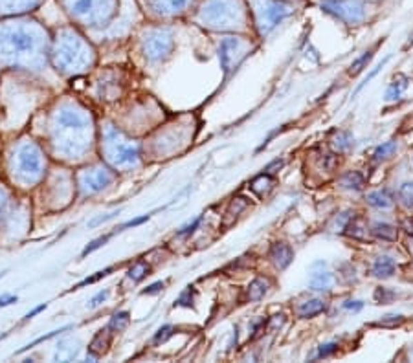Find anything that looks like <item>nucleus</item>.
I'll return each mask as SVG.
<instances>
[{
    "label": "nucleus",
    "mask_w": 413,
    "mask_h": 363,
    "mask_svg": "<svg viewBox=\"0 0 413 363\" xmlns=\"http://www.w3.org/2000/svg\"><path fill=\"white\" fill-rule=\"evenodd\" d=\"M341 186L346 189H352V191H360L363 187V175L358 170H351L341 178Z\"/></svg>",
    "instance_id": "23"
},
{
    "label": "nucleus",
    "mask_w": 413,
    "mask_h": 363,
    "mask_svg": "<svg viewBox=\"0 0 413 363\" xmlns=\"http://www.w3.org/2000/svg\"><path fill=\"white\" fill-rule=\"evenodd\" d=\"M335 283V277L329 272H314L310 277V288L318 292L330 290V286Z\"/></svg>",
    "instance_id": "17"
},
{
    "label": "nucleus",
    "mask_w": 413,
    "mask_h": 363,
    "mask_svg": "<svg viewBox=\"0 0 413 363\" xmlns=\"http://www.w3.org/2000/svg\"><path fill=\"white\" fill-rule=\"evenodd\" d=\"M341 307L346 308V310H352V312H358V310H362L363 308V302L362 301H352V299H349V301H346Z\"/></svg>",
    "instance_id": "45"
},
{
    "label": "nucleus",
    "mask_w": 413,
    "mask_h": 363,
    "mask_svg": "<svg viewBox=\"0 0 413 363\" xmlns=\"http://www.w3.org/2000/svg\"><path fill=\"white\" fill-rule=\"evenodd\" d=\"M388 60H390V57H385V59H384V60H382V63H380V65H379V66H377V68H374V70H373V72H371V74H369V76H368V77H366V79H363V82H362V85H360V87H358V88H357V94H358V92H360V90H362V88H363V87H366V85H368V82H369V81H371V79H373V77H374V76H377V74H379V72H380V70H382V68H384V66H385V65H388Z\"/></svg>",
    "instance_id": "42"
},
{
    "label": "nucleus",
    "mask_w": 413,
    "mask_h": 363,
    "mask_svg": "<svg viewBox=\"0 0 413 363\" xmlns=\"http://www.w3.org/2000/svg\"><path fill=\"white\" fill-rule=\"evenodd\" d=\"M173 327L171 324H165V327H162V329H158V332L154 334L153 338V345H158V343H164L165 340H169L171 336H173Z\"/></svg>",
    "instance_id": "34"
},
{
    "label": "nucleus",
    "mask_w": 413,
    "mask_h": 363,
    "mask_svg": "<svg viewBox=\"0 0 413 363\" xmlns=\"http://www.w3.org/2000/svg\"><path fill=\"white\" fill-rule=\"evenodd\" d=\"M395 151H396V142H385V143H382L380 147L374 148L373 156L377 162H380V160H384V158H388V156H391V154L395 153Z\"/></svg>",
    "instance_id": "31"
},
{
    "label": "nucleus",
    "mask_w": 413,
    "mask_h": 363,
    "mask_svg": "<svg viewBox=\"0 0 413 363\" xmlns=\"http://www.w3.org/2000/svg\"><path fill=\"white\" fill-rule=\"evenodd\" d=\"M404 228H406V231L410 235H413V220H406V222H404Z\"/></svg>",
    "instance_id": "51"
},
{
    "label": "nucleus",
    "mask_w": 413,
    "mask_h": 363,
    "mask_svg": "<svg viewBox=\"0 0 413 363\" xmlns=\"http://www.w3.org/2000/svg\"><path fill=\"white\" fill-rule=\"evenodd\" d=\"M244 208H246V202H244V198H235V200H233V202H231V206H230V214L235 211V217H237V214L241 213Z\"/></svg>",
    "instance_id": "44"
},
{
    "label": "nucleus",
    "mask_w": 413,
    "mask_h": 363,
    "mask_svg": "<svg viewBox=\"0 0 413 363\" xmlns=\"http://www.w3.org/2000/svg\"><path fill=\"white\" fill-rule=\"evenodd\" d=\"M191 4L193 0H147L149 10L160 16L180 15Z\"/></svg>",
    "instance_id": "12"
},
{
    "label": "nucleus",
    "mask_w": 413,
    "mask_h": 363,
    "mask_svg": "<svg viewBox=\"0 0 413 363\" xmlns=\"http://www.w3.org/2000/svg\"><path fill=\"white\" fill-rule=\"evenodd\" d=\"M46 30L28 15L0 19V55L21 60L43 52Z\"/></svg>",
    "instance_id": "1"
},
{
    "label": "nucleus",
    "mask_w": 413,
    "mask_h": 363,
    "mask_svg": "<svg viewBox=\"0 0 413 363\" xmlns=\"http://www.w3.org/2000/svg\"><path fill=\"white\" fill-rule=\"evenodd\" d=\"M6 202H8V195H6V192L0 189V213H2V209H4Z\"/></svg>",
    "instance_id": "50"
},
{
    "label": "nucleus",
    "mask_w": 413,
    "mask_h": 363,
    "mask_svg": "<svg viewBox=\"0 0 413 363\" xmlns=\"http://www.w3.org/2000/svg\"><path fill=\"white\" fill-rule=\"evenodd\" d=\"M13 302H17V296H2L0 297V308L2 307H10V305H13Z\"/></svg>",
    "instance_id": "48"
},
{
    "label": "nucleus",
    "mask_w": 413,
    "mask_h": 363,
    "mask_svg": "<svg viewBox=\"0 0 413 363\" xmlns=\"http://www.w3.org/2000/svg\"><path fill=\"white\" fill-rule=\"evenodd\" d=\"M270 258H272V263L277 266L279 270H285L288 264L292 263V258H294V252H292V248L285 242H277L272 246L270 250Z\"/></svg>",
    "instance_id": "13"
},
{
    "label": "nucleus",
    "mask_w": 413,
    "mask_h": 363,
    "mask_svg": "<svg viewBox=\"0 0 413 363\" xmlns=\"http://www.w3.org/2000/svg\"><path fill=\"white\" fill-rule=\"evenodd\" d=\"M399 200L406 209H413V182L402 184L399 189Z\"/></svg>",
    "instance_id": "27"
},
{
    "label": "nucleus",
    "mask_w": 413,
    "mask_h": 363,
    "mask_svg": "<svg viewBox=\"0 0 413 363\" xmlns=\"http://www.w3.org/2000/svg\"><path fill=\"white\" fill-rule=\"evenodd\" d=\"M200 222H202V214H200V217H197V219L193 220V222H189V224L184 226V228H180V230H178V236L191 235L193 231L197 230L198 226H200Z\"/></svg>",
    "instance_id": "40"
},
{
    "label": "nucleus",
    "mask_w": 413,
    "mask_h": 363,
    "mask_svg": "<svg viewBox=\"0 0 413 363\" xmlns=\"http://www.w3.org/2000/svg\"><path fill=\"white\" fill-rule=\"evenodd\" d=\"M266 288H268V283H266V280H252L250 286H248V299H250V301H259V299L266 294Z\"/></svg>",
    "instance_id": "24"
},
{
    "label": "nucleus",
    "mask_w": 413,
    "mask_h": 363,
    "mask_svg": "<svg viewBox=\"0 0 413 363\" xmlns=\"http://www.w3.org/2000/svg\"><path fill=\"white\" fill-rule=\"evenodd\" d=\"M393 297H395V294L388 290V288H377V292H374V299H377V302H380V305L390 302Z\"/></svg>",
    "instance_id": "37"
},
{
    "label": "nucleus",
    "mask_w": 413,
    "mask_h": 363,
    "mask_svg": "<svg viewBox=\"0 0 413 363\" xmlns=\"http://www.w3.org/2000/svg\"><path fill=\"white\" fill-rule=\"evenodd\" d=\"M44 0H0V19L6 16L30 15L33 10H37Z\"/></svg>",
    "instance_id": "11"
},
{
    "label": "nucleus",
    "mask_w": 413,
    "mask_h": 363,
    "mask_svg": "<svg viewBox=\"0 0 413 363\" xmlns=\"http://www.w3.org/2000/svg\"><path fill=\"white\" fill-rule=\"evenodd\" d=\"M43 310H46V305H41V307L33 308L32 312H28V314H26V318H24V321H28V319H32L33 316H37V314H39V312H43Z\"/></svg>",
    "instance_id": "49"
},
{
    "label": "nucleus",
    "mask_w": 413,
    "mask_h": 363,
    "mask_svg": "<svg viewBox=\"0 0 413 363\" xmlns=\"http://www.w3.org/2000/svg\"><path fill=\"white\" fill-rule=\"evenodd\" d=\"M407 88V77L406 76H396L393 79V82L388 88V92H385V99L388 101H395L402 96V92Z\"/></svg>",
    "instance_id": "19"
},
{
    "label": "nucleus",
    "mask_w": 413,
    "mask_h": 363,
    "mask_svg": "<svg viewBox=\"0 0 413 363\" xmlns=\"http://www.w3.org/2000/svg\"><path fill=\"white\" fill-rule=\"evenodd\" d=\"M149 272H151V268L147 266V263L140 261V263H136L131 270H129V279H132L134 283H138V280H142L145 275H149Z\"/></svg>",
    "instance_id": "30"
},
{
    "label": "nucleus",
    "mask_w": 413,
    "mask_h": 363,
    "mask_svg": "<svg viewBox=\"0 0 413 363\" xmlns=\"http://www.w3.org/2000/svg\"><path fill=\"white\" fill-rule=\"evenodd\" d=\"M0 277H4V272H2V274H0Z\"/></svg>",
    "instance_id": "52"
},
{
    "label": "nucleus",
    "mask_w": 413,
    "mask_h": 363,
    "mask_svg": "<svg viewBox=\"0 0 413 363\" xmlns=\"http://www.w3.org/2000/svg\"><path fill=\"white\" fill-rule=\"evenodd\" d=\"M349 145H351V134H349V132H340L335 140V147L338 148V151H343V148H347Z\"/></svg>",
    "instance_id": "38"
},
{
    "label": "nucleus",
    "mask_w": 413,
    "mask_h": 363,
    "mask_svg": "<svg viewBox=\"0 0 413 363\" xmlns=\"http://www.w3.org/2000/svg\"><path fill=\"white\" fill-rule=\"evenodd\" d=\"M109 294H110L109 290L98 292V294H96V296H94L92 299H90V302H88V308H98L99 305H101V302H103L105 299L109 297Z\"/></svg>",
    "instance_id": "41"
},
{
    "label": "nucleus",
    "mask_w": 413,
    "mask_h": 363,
    "mask_svg": "<svg viewBox=\"0 0 413 363\" xmlns=\"http://www.w3.org/2000/svg\"><path fill=\"white\" fill-rule=\"evenodd\" d=\"M237 46V41L235 38H224L222 41V44H220V63H222V68H224L226 72H228V66H230V52L231 50H235Z\"/></svg>",
    "instance_id": "25"
},
{
    "label": "nucleus",
    "mask_w": 413,
    "mask_h": 363,
    "mask_svg": "<svg viewBox=\"0 0 413 363\" xmlns=\"http://www.w3.org/2000/svg\"><path fill=\"white\" fill-rule=\"evenodd\" d=\"M112 182V175L105 169H90L83 173L79 178V186H81L85 195H94V192L103 191L105 187Z\"/></svg>",
    "instance_id": "10"
},
{
    "label": "nucleus",
    "mask_w": 413,
    "mask_h": 363,
    "mask_svg": "<svg viewBox=\"0 0 413 363\" xmlns=\"http://www.w3.org/2000/svg\"><path fill=\"white\" fill-rule=\"evenodd\" d=\"M162 288H164V283H154V285L149 286L147 290H143L142 294L143 296H153V294H158V292H162Z\"/></svg>",
    "instance_id": "46"
},
{
    "label": "nucleus",
    "mask_w": 413,
    "mask_h": 363,
    "mask_svg": "<svg viewBox=\"0 0 413 363\" xmlns=\"http://www.w3.org/2000/svg\"><path fill=\"white\" fill-rule=\"evenodd\" d=\"M57 2L74 24L92 30L109 26L118 16L120 8V0H57Z\"/></svg>",
    "instance_id": "2"
},
{
    "label": "nucleus",
    "mask_w": 413,
    "mask_h": 363,
    "mask_svg": "<svg viewBox=\"0 0 413 363\" xmlns=\"http://www.w3.org/2000/svg\"><path fill=\"white\" fill-rule=\"evenodd\" d=\"M118 138H120V134H118L114 129H109V131H107V143H109L110 160H112L116 165L134 164L138 160V156H140L138 147H134L132 143L123 142V140H118Z\"/></svg>",
    "instance_id": "7"
},
{
    "label": "nucleus",
    "mask_w": 413,
    "mask_h": 363,
    "mask_svg": "<svg viewBox=\"0 0 413 363\" xmlns=\"http://www.w3.org/2000/svg\"><path fill=\"white\" fill-rule=\"evenodd\" d=\"M118 214H120V209H118V211H110V213L107 214H101V217H96V219H92L90 222H88V228H98L99 224H105V222L116 219Z\"/></svg>",
    "instance_id": "36"
},
{
    "label": "nucleus",
    "mask_w": 413,
    "mask_h": 363,
    "mask_svg": "<svg viewBox=\"0 0 413 363\" xmlns=\"http://www.w3.org/2000/svg\"><path fill=\"white\" fill-rule=\"evenodd\" d=\"M109 343H110V340H109V334H107V330H99L98 336L94 338L92 343H90V346H88V351H90L92 356H99V354H103V352L107 351Z\"/></svg>",
    "instance_id": "20"
},
{
    "label": "nucleus",
    "mask_w": 413,
    "mask_h": 363,
    "mask_svg": "<svg viewBox=\"0 0 413 363\" xmlns=\"http://www.w3.org/2000/svg\"><path fill=\"white\" fill-rule=\"evenodd\" d=\"M321 10L338 19V21L347 22V24H357L366 15L363 4L358 0H324Z\"/></svg>",
    "instance_id": "6"
},
{
    "label": "nucleus",
    "mask_w": 413,
    "mask_h": 363,
    "mask_svg": "<svg viewBox=\"0 0 413 363\" xmlns=\"http://www.w3.org/2000/svg\"><path fill=\"white\" fill-rule=\"evenodd\" d=\"M68 329H70V327H63V329H59V330H52V332H50V334H46V336H41V338H37V340H35V341H32V343H28V345L24 346V349H21V351L17 352V354H22V352H24V351H28V349H32V346L39 345V343H43V341H48V340H52V338H55V336H59L61 332H65V330H68Z\"/></svg>",
    "instance_id": "32"
},
{
    "label": "nucleus",
    "mask_w": 413,
    "mask_h": 363,
    "mask_svg": "<svg viewBox=\"0 0 413 363\" xmlns=\"http://www.w3.org/2000/svg\"><path fill=\"white\" fill-rule=\"evenodd\" d=\"M250 186H252L253 192H257L259 197H263V195H266V192L274 187V180H272V176L263 173V175H259L257 178H253V182Z\"/></svg>",
    "instance_id": "21"
},
{
    "label": "nucleus",
    "mask_w": 413,
    "mask_h": 363,
    "mask_svg": "<svg viewBox=\"0 0 413 363\" xmlns=\"http://www.w3.org/2000/svg\"><path fill=\"white\" fill-rule=\"evenodd\" d=\"M371 59H373V50H369V52H366L363 55H360V57L352 63L351 68H349V76H358Z\"/></svg>",
    "instance_id": "28"
},
{
    "label": "nucleus",
    "mask_w": 413,
    "mask_h": 363,
    "mask_svg": "<svg viewBox=\"0 0 413 363\" xmlns=\"http://www.w3.org/2000/svg\"><path fill=\"white\" fill-rule=\"evenodd\" d=\"M151 214H153V213L143 214V217H138V219H134V220H129V222H125V224L118 226V228H116V233H120V231L127 230V228H134V226H140V224H143V222H147V220L151 219Z\"/></svg>",
    "instance_id": "39"
},
{
    "label": "nucleus",
    "mask_w": 413,
    "mask_h": 363,
    "mask_svg": "<svg viewBox=\"0 0 413 363\" xmlns=\"http://www.w3.org/2000/svg\"><path fill=\"white\" fill-rule=\"evenodd\" d=\"M15 167L17 176L24 182L37 180L39 176L43 175V153L39 151L37 145L24 143L17 148Z\"/></svg>",
    "instance_id": "5"
},
{
    "label": "nucleus",
    "mask_w": 413,
    "mask_h": 363,
    "mask_svg": "<svg viewBox=\"0 0 413 363\" xmlns=\"http://www.w3.org/2000/svg\"><path fill=\"white\" fill-rule=\"evenodd\" d=\"M259 13H261V22H264L263 32L266 33L290 15V8L277 0H264V6L259 10Z\"/></svg>",
    "instance_id": "9"
},
{
    "label": "nucleus",
    "mask_w": 413,
    "mask_h": 363,
    "mask_svg": "<svg viewBox=\"0 0 413 363\" xmlns=\"http://www.w3.org/2000/svg\"><path fill=\"white\" fill-rule=\"evenodd\" d=\"M114 235H116V230L110 231V233H107V235H101V236H99V239H96V241H92V242H90V244H88L87 248H85V250H83L81 257H87L88 253L96 252L98 248L105 246V244H107V242H109L110 239H112V236H114Z\"/></svg>",
    "instance_id": "29"
},
{
    "label": "nucleus",
    "mask_w": 413,
    "mask_h": 363,
    "mask_svg": "<svg viewBox=\"0 0 413 363\" xmlns=\"http://www.w3.org/2000/svg\"><path fill=\"white\" fill-rule=\"evenodd\" d=\"M368 204H371L373 208L388 209L393 206V195L388 189H380V191H373L368 195Z\"/></svg>",
    "instance_id": "15"
},
{
    "label": "nucleus",
    "mask_w": 413,
    "mask_h": 363,
    "mask_svg": "<svg viewBox=\"0 0 413 363\" xmlns=\"http://www.w3.org/2000/svg\"><path fill=\"white\" fill-rule=\"evenodd\" d=\"M143 48H145V54H147L151 59H162V57L169 54L171 48H173V35H171V32L167 28L151 30V32L145 35Z\"/></svg>",
    "instance_id": "8"
},
{
    "label": "nucleus",
    "mask_w": 413,
    "mask_h": 363,
    "mask_svg": "<svg viewBox=\"0 0 413 363\" xmlns=\"http://www.w3.org/2000/svg\"><path fill=\"white\" fill-rule=\"evenodd\" d=\"M325 312V302L321 299H310V301H305L301 307L297 308V314H299V318H314V316H318V314Z\"/></svg>",
    "instance_id": "16"
},
{
    "label": "nucleus",
    "mask_w": 413,
    "mask_h": 363,
    "mask_svg": "<svg viewBox=\"0 0 413 363\" xmlns=\"http://www.w3.org/2000/svg\"><path fill=\"white\" fill-rule=\"evenodd\" d=\"M129 321H131V314L129 312H116L114 316H112V319H110V323L107 329L112 330V332H121V330L125 329L127 324H129Z\"/></svg>",
    "instance_id": "26"
},
{
    "label": "nucleus",
    "mask_w": 413,
    "mask_h": 363,
    "mask_svg": "<svg viewBox=\"0 0 413 363\" xmlns=\"http://www.w3.org/2000/svg\"><path fill=\"white\" fill-rule=\"evenodd\" d=\"M346 233L349 236H352V239H360V241H362V239H366V233H368V230L363 228L362 220L357 219L354 213H352L351 220H349V222L346 224Z\"/></svg>",
    "instance_id": "22"
},
{
    "label": "nucleus",
    "mask_w": 413,
    "mask_h": 363,
    "mask_svg": "<svg viewBox=\"0 0 413 363\" xmlns=\"http://www.w3.org/2000/svg\"><path fill=\"white\" fill-rule=\"evenodd\" d=\"M112 270H114V268H112V266H110V268L101 270V272H98V274L92 275V277H87V279H85V280H81L79 285H76V288H83V286L92 285V283H98L99 279H103V277H107V275H109L110 272H112ZM76 288H74V290H76Z\"/></svg>",
    "instance_id": "35"
},
{
    "label": "nucleus",
    "mask_w": 413,
    "mask_h": 363,
    "mask_svg": "<svg viewBox=\"0 0 413 363\" xmlns=\"http://www.w3.org/2000/svg\"><path fill=\"white\" fill-rule=\"evenodd\" d=\"M412 250H413V244H412Z\"/></svg>",
    "instance_id": "53"
},
{
    "label": "nucleus",
    "mask_w": 413,
    "mask_h": 363,
    "mask_svg": "<svg viewBox=\"0 0 413 363\" xmlns=\"http://www.w3.org/2000/svg\"><path fill=\"white\" fill-rule=\"evenodd\" d=\"M281 167H283V160H274L272 164L266 165V169H264V173H266V175H272V173H275L274 169H281Z\"/></svg>",
    "instance_id": "47"
},
{
    "label": "nucleus",
    "mask_w": 413,
    "mask_h": 363,
    "mask_svg": "<svg viewBox=\"0 0 413 363\" xmlns=\"http://www.w3.org/2000/svg\"><path fill=\"white\" fill-rule=\"evenodd\" d=\"M395 268L396 266L393 258L379 257L374 261L371 272H373L374 277H379V279H388V277H391V275L395 274Z\"/></svg>",
    "instance_id": "14"
},
{
    "label": "nucleus",
    "mask_w": 413,
    "mask_h": 363,
    "mask_svg": "<svg viewBox=\"0 0 413 363\" xmlns=\"http://www.w3.org/2000/svg\"><path fill=\"white\" fill-rule=\"evenodd\" d=\"M55 54H57V66L63 70H76L88 54V44L74 28H63L55 38Z\"/></svg>",
    "instance_id": "4"
},
{
    "label": "nucleus",
    "mask_w": 413,
    "mask_h": 363,
    "mask_svg": "<svg viewBox=\"0 0 413 363\" xmlns=\"http://www.w3.org/2000/svg\"><path fill=\"white\" fill-rule=\"evenodd\" d=\"M336 351H338V343H325V345L319 346L318 358H327L330 354H335Z\"/></svg>",
    "instance_id": "43"
},
{
    "label": "nucleus",
    "mask_w": 413,
    "mask_h": 363,
    "mask_svg": "<svg viewBox=\"0 0 413 363\" xmlns=\"http://www.w3.org/2000/svg\"><path fill=\"white\" fill-rule=\"evenodd\" d=\"M373 235L380 241H388V242H395L396 236H399V231H396L395 226L385 224V222H377L373 226Z\"/></svg>",
    "instance_id": "18"
},
{
    "label": "nucleus",
    "mask_w": 413,
    "mask_h": 363,
    "mask_svg": "<svg viewBox=\"0 0 413 363\" xmlns=\"http://www.w3.org/2000/svg\"><path fill=\"white\" fill-rule=\"evenodd\" d=\"M57 129L55 140H61V151L66 154H74L83 143V132L87 131V121L81 112L72 109H63L57 116Z\"/></svg>",
    "instance_id": "3"
},
{
    "label": "nucleus",
    "mask_w": 413,
    "mask_h": 363,
    "mask_svg": "<svg viewBox=\"0 0 413 363\" xmlns=\"http://www.w3.org/2000/svg\"><path fill=\"white\" fill-rule=\"evenodd\" d=\"M402 321H404V316H401V314H390V316H384L379 323L374 324H377V327H396V324H401Z\"/></svg>",
    "instance_id": "33"
}]
</instances>
